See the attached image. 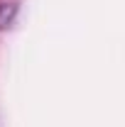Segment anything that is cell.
I'll list each match as a JSON object with an SVG mask.
<instances>
[{"label":"cell","mask_w":125,"mask_h":127,"mask_svg":"<svg viewBox=\"0 0 125 127\" xmlns=\"http://www.w3.org/2000/svg\"><path fill=\"white\" fill-rule=\"evenodd\" d=\"M15 12H17L15 5H5V2H0V27H7V25L12 22Z\"/></svg>","instance_id":"cell-1"}]
</instances>
